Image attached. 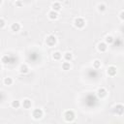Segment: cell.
Wrapping results in <instances>:
<instances>
[{"label": "cell", "mask_w": 124, "mask_h": 124, "mask_svg": "<svg viewBox=\"0 0 124 124\" xmlns=\"http://www.w3.org/2000/svg\"><path fill=\"white\" fill-rule=\"evenodd\" d=\"M75 117H76V114H75V112H74L73 110H71V109L66 110V111L64 112V118H65V120H66L67 122L73 121V120L75 119Z\"/></svg>", "instance_id": "obj_1"}, {"label": "cell", "mask_w": 124, "mask_h": 124, "mask_svg": "<svg viewBox=\"0 0 124 124\" xmlns=\"http://www.w3.org/2000/svg\"><path fill=\"white\" fill-rule=\"evenodd\" d=\"M74 25L77 28H83L85 26V20L82 17H76L74 20Z\"/></svg>", "instance_id": "obj_2"}, {"label": "cell", "mask_w": 124, "mask_h": 124, "mask_svg": "<svg viewBox=\"0 0 124 124\" xmlns=\"http://www.w3.org/2000/svg\"><path fill=\"white\" fill-rule=\"evenodd\" d=\"M56 42H57V40H56L55 36H53V35H48V36L46 37V44L48 46H55V45H56Z\"/></svg>", "instance_id": "obj_3"}, {"label": "cell", "mask_w": 124, "mask_h": 124, "mask_svg": "<svg viewBox=\"0 0 124 124\" xmlns=\"http://www.w3.org/2000/svg\"><path fill=\"white\" fill-rule=\"evenodd\" d=\"M112 111H113V113H115L117 115H122L124 113V106L121 104H118V105L113 107Z\"/></svg>", "instance_id": "obj_4"}, {"label": "cell", "mask_w": 124, "mask_h": 124, "mask_svg": "<svg viewBox=\"0 0 124 124\" xmlns=\"http://www.w3.org/2000/svg\"><path fill=\"white\" fill-rule=\"evenodd\" d=\"M44 114V111L41 109V108H35L33 111H32V116L35 118V119H40L42 118Z\"/></svg>", "instance_id": "obj_5"}, {"label": "cell", "mask_w": 124, "mask_h": 124, "mask_svg": "<svg viewBox=\"0 0 124 124\" xmlns=\"http://www.w3.org/2000/svg\"><path fill=\"white\" fill-rule=\"evenodd\" d=\"M107 45H108V44H107V43H104V42L99 43L98 46H97L98 50H99L100 52H105V51L107 50V48H108V46H107Z\"/></svg>", "instance_id": "obj_6"}, {"label": "cell", "mask_w": 124, "mask_h": 124, "mask_svg": "<svg viewBox=\"0 0 124 124\" xmlns=\"http://www.w3.org/2000/svg\"><path fill=\"white\" fill-rule=\"evenodd\" d=\"M107 73H108V76H110V77H114V76L116 75V73H117L116 67H114V66H109V67L108 68V70H107Z\"/></svg>", "instance_id": "obj_7"}, {"label": "cell", "mask_w": 124, "mask_h": 124, "mask_svg": "<svg viewBox=\"0 0 124 124\" xmlns=\"http://www.w3.org/2000/svg\"><path fill=\"white\" fill-rule=\"evenodd\" d=\"M97 94H98V96H99L100 98H104V97H106V96H107L108 92H107V90H106L104 87H101V88H99V89H98Z\"/></svg>", "instance_id": "obj_8"}, {"label": "cell", "mask_w": 124, "mask_h": 124, "mask_svg": "<svg viewBox=\"0 0 124 124\" xmlns=\"http://www.w3.org/2000/svg\"><path fill=\"white\" fill-rule=\"evenodd\" d=\"M11 30L13 32H18L20 30V24L18 22H14L12 25H11Z\"/></svg>", "instance_id": "obj_9"}, {"label": "cell", "mask_w": 124, "mask_h": 124, "mask_svg": "<svg viewBox=\"0 0 124 124\" xmlns=\"http://www.w3.org/2000/svg\"><path fill=\"white\" fill-rule=\"evenodd\" d=\"M31 106H32V103H31V101H30L29 99H24V100H23V102H22V107H23L24 108H30Z\"/></svg>", "instance_id": "obj_10"}, {"label": "cell", "mask_w": 124, "mask_h": 124, "mask_svg": "<svg viewBox=\"0 0 124 124\" xmlns=\"http://www.w3.org/2000/svg\"><path fill=\"white\" fill-rule=\"evenodd\" d=\"M51 8H52V10L53 11H55V12H58V11H60L61 10V4L59 3V2H54L52 5H51Z\"/></svg>", "instance_id": "obj_11"}, {"label": "cell", "mask_w": 124, "mask_h": 124, "mask_svg": "<svg viewBox=\"0 0 124 124\" xmlns=\"http://www.w3.org/2000/svg\"><path fill=\"white\" fill-rule=\"evenodd\" d=\"M48 17L50 18V19H52V20H54V19H56L57 17H58V14H57V12H55V11H50L49 13H48Z\"/></svg>", "instance_id": "obj_12"}, {"label": "cell", "mask_w": 124, "mask_h": 124, "mask_svg": "<svg viewBox=\"0 0 124 124\" xmlns=\"http://www.w3.org/2000/svg\"><path fill=\"white\" fill-rule=\"evenodd\" d=\"M19 72H20L21 74H27V73L29 72V68H28V66L25 65V64L21 65L20 68H19Z\"/></svg>", "instance_id": "obj_13"}, {"label": "cell", "mask_w": 124, "mask_h": 124, "mask_svg": "<svg viewBox=\"0 0 124 124\" xmlns=\"http://www.w3.org/2000/svg\"><path fill=\"white\" fill-rule=\"evenodd\" d=\"M61 57H62V54H61V52H59V51H55V52L52 53V58H53L54 60H60Z\"/></svg>", "instance_id": "obj_14"}, {"label": "cell", "mask_w": 124, "mask_h": 124, "mask_svg": "<svg viewBox=\"0 0 124 124\" xmlns=\"http://www.w3.org/2000/svg\"><path fill=\"white\" fill-rule=\"evenodd\" d=\"M62 69H63L64 71H68V70H70V69H71V64H70V62H69V61H67V62H63V63H62Z\"/></svg>", "instance_id": "obj_15"}, {"label": "cell", "mask_w": 124, "mask_h": 124, "mask_svg": "<svg viewBox=\"0 0 124 124\" xmlns=\"http://www.w3.org/2000/svg\"><path fill=\"white\" fill-rule=\"evenodd\" d=\"M105 41H106V43H107V44L110 45V44H112V43L114 42V39H113V37H112V36H110V35H108V36L106 37Z\"/></svg>", "instance_id": "obj_16"}, {"label": "cell", "mask_w": 124, "mask_h": 124, "mask_svg": "<svg viewBox=\"0 0 124 124\" xmlns=\"http://www.w3.org/2000/svg\"><path fill=\"white\" fill-rule=\"evenodd\" d=\"M72 58H73V54L71 52H65L64 53V59L66 61H71Z\"/></svg>", "instance_id": "obj_17"}, {"label": "cell", "mask_w": 124, "mask_h": 124, "mask_svg": "<svg viewBox=\"0 0 124 124\" xmlns=\"http://www.w3.org/2000/svg\"><path fill=\"white\" fill-rule=\"evenodd\" d=\"M11 106H12V108H19V106H20V103H19V101L15 100V101H13V102H12Z\"/></svg>", "instance_id": "obj_18"}, {"label": "cell", "mask_w": 124, "mask_h": 124, "mask_svg": "<svg viewBox=\"0 0 124 124\" xmlns=\"http://www.w3.org/2000/svg\"><path fill=\"white\" fill-rule=\"evenodd\" d=\"M4 83H5L6 85H11V84L13 83V78H10V77L5 78H4Z\"/></svg>", "instance_id": "obj_19"}, {"label": "cell", "mask_w": 124, "mask_h": 124, "mask_svg": "<svg viewBox=\"0 0 124 124\" xmlns=\"http://www.w3.org/2000/svg\"><path fill=\"white\" fill-rule=\"evenodd\" d=\"M93 67H94L95 69H99V68L101 67V61L98 60V59L94 60V61H93Z\"/></svg>", "instance_id": "obj_20"}, {"label": "cell", "mask_w": 124, "mask_h": 124, "mask_svg": "<svg viewBox=\"0 0 124 124\" xmlns=\"http://www.w3.org/2000/svg\"><path fill=\"white\" fill-rule=\"evenodd\" d=\"M106 9H107V7H106L105 4H99L98 5V11L99 12H105Z\"/></svg>", "instance_id": "obj_21"}, {"label": "cell", "mask_w": 124, "mask_h": 124, "mask_svg": "<svg viewBox=\"0 0 124 124\" xmlns=\"http://www.w3.org/2000/svg\"><path fill=\"white\" fill-rule=\"evenodd\" d=\"M4 26H5V20H4V18H1L0 19V27L4 28Z\"/></svg>", "instance_id": "obj_22"}, {"label": "cell", "mask_w": 124, "mask_h": 124, "mask_svg": "<svg viewBox=\"0 0 124 124\" xmlns=\"http://www.w3.org/2000/svg\"><path fill=\"white\" fill-rule=\"evenodd\" d=\"M16 6L21 7V6H23V3H22L21 1H19V0H17V1H16Z\"/></svg>", "instance_id": "obj_23"}, {"label": "cell", "mask_w": 124, "mask_h": 124, "mask_svg": "<svg viewBox=\"0 0 124 124\" xmlns=\"http://www.w3.org/2000/svg\"><path fill=\"white\" fill-rule=\"evenodd\" d=\"M119 17H120L121 20H124V11L120 12V14H119Z\"/></svg>", "instance_id": "obj_24"}]
</instances>
